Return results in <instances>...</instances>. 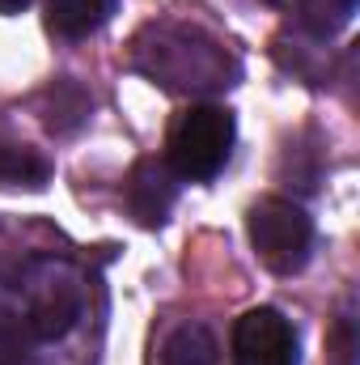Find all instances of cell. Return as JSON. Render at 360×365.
Here are the masks:
<instances>
[{
  "label": "cell",
  "instance_id": "obj_14",
  "mask_svg": "<svg viewBox=\"0 0 360 365\" xmlns=\"http://www.w3.org/2000/svg\"><path fill=\"white\" fill-rule=\"evenodd\" d=\"M26 4H30V0H0V13H4V17H9V13H21V9H26Z\"/></svg>",
  "mask_w": 360,
  "mask_h": 365
},
{
  "label": "cell",
  "instance_id": "obj_10",
  "mask_svg": "<svg viewBox=\"0 0 360 365\" xmlns=\"http://www.w3.org/2000/svg\"><path fill=\"white\" fill-rule=\"evenodd\" d=\"M0 182L38 191L51 182V162L30 145H0Z\"/></svg>",
  "mask_w": 360,
  "mask_h": 365
},
{
  "label": "cell",
  "instance_id": "obj_11",
  "mask_svg": "<svg viewBox=\"0 0 360 365\" xmlns=\"http://www.w3.org/2000/svg\"><path fill=\"white\" fill-rule=\"evenodd\" d=\"M301 9V26L314 34V38H335L348 21H352V13H356V0H301L297 4Z\"/></svg>",
  "mask_w": 360,
  "mask_h": 365
},
{
  "label": "cell",
  "instance_id": "obj_13",
  "mask_svg": "<svg viewBox=\"0 0 360 365\" xmlns=\"http://www.w3.org/2000/svg\"><path fill=\"white\" fill-rule=\"evenodd\" d=\"M331 353H335V361H339V365H356V340H352V319H348V314L335 323Z\"/></svg>",
  "mask_w": 360,
  "mask_h": 365
},
{
  "label": "cell",
  "instance_id": "obj_6",
  "mask_svg": "<svg viewBox=\"0 0 360 365\" xmlns=\"http://www.w3.org/2000/svg\"><path fill=\"white\" fill-rule=\"evenodd\" d=\"M123 200L140 225L157 230L170 221V208L179 200V175L166 166V158H140L123 182Z\"/></svg>",
  "mask_w": 360,
  "mask_h": 365
},
{
  "label": "cell",
  "instance_id": "obj_3",
  "mask_svg": "<svg viewBox=\"0 0 360 365\" xmlns=\"http://www.w3.org/2000/svg\"><path fill=\"white\" fill-rule=\"evenodd\" d=\"M250 242L259 251V259L271 272L292 276L305 268L309 247H314V221L305 217L301 204L268 195L250 208Z\"/></svg>",
  "mask_w": 360,
  "mask_h": 365
},
{
  "label": "cell",
  "instance_id": "obj_7",
  "mask_svg": "<svg viewBox=\"0 0 360 365\" xmlns=\"http://www.w3.org/2000/svg\"><path fill=\"white\" fill-rule=\"evenodd\" d=\"M90 93L81 90L73 77H60V81H51L43 98H38V115H43V123L55 132V136H68V132H77L85 119H90Z\"/></svg>",
  "mask_w": 360,
  "mask_h": 365
},
{
  "label": "cell",
  "instance_id": "obj_5",
  "mask_svg": "<svg viewBox=\"0 0 360 365\" xmlns=\"http://www.w3.org/2000/svg\"><path fill=\"white\" fill-rule=\"evenodd\" d=\"M81 302H85V297H81V284L64 272V268L51 272V276H43V280H34L30 306H26V327H30V336L43 340V344L64 340V336L77 327V319H81Z\"/></svg>",
  "mask_w": 360,
  "mask_h": 365
},
{
  "label": "cell",
  "instance_id": "obj_4",
  "mask_svg": "<svg viewBox=\"0 0 360 365\" xmlns=\"http://www.w3.org/2000/svg\"><path fill=\"white\" fill-rule=\"evenodd\" d=\"M233 365H297V327L271 306L246 310L233 323Z\"/></svg>",
  "mask_w": 360,
  "mask_h": 365
},
{
  "label": "cell",
  "instance_id": "obj_1",
  "mask_svg": "<svg viewBox=\"0 0 360 365\" xmlns=\"http://www.w3.org/2000/svg\"><path fill=\"white\" fill-rule=\"evenodd\" d=\"M132 68L174 93L229 90L238 77V60L216 38H208L203 30H191V26H174V21H162V26L153 21L136 34Z\"/></svg>",
  "mask_w": 360,
  "mask_h": 365
},
{
  "label": "cell",
  "instance_id": "obj_12",
  "mask_svg": "<svg viewBox=\"0 0 360 365\" xmlns=\"http://www.w3.org/2000/svg\"><path fill=\"white\" fill-rule=\"evenodd\" d=\"M34 344L26 319L0 306V365H34Z\"/></svg>",
  "mask_w": 360,
  "mask_h": 365
},
{
  "label": "cell",
  "instance_id": "obj_15",
  "mask_svg": "<svg viewBox=\"0 0 360 365\" xmlns=\"http://www.w3.org/2000/svg\"><path fill=\"white\" fill-rule=\"evenodd\" d=\"M263 4H271V9H297L301 0H263Z\"/></svg>",
  "mask_w": 360,
  "mask_h": 365
},
{
  "label": "cell",
  "instance_id": "obj_2",
  "mask_svg": "<svg viewBox=\"0 0 360 365\" xmlns=\"http://www.w3.org/2000/svg\"><path fill=\"white\" fill-rule=\"evenodd\" d=\"M233 115L225 106L212 102H195L186 106L179 119L170 123L166 136V166L186 182H208L216 179L233 153Z\"/></svg>",
  "mask_w": 360,
  "mask_h": 365
},
{
  "label": "cell",
  "instance_id": "obj_8",
  "mask_svg": "<svg viewBox=\"0 0 360 365\" xmlns=\"http://www.w3.org/2000/svg\"><path fill=\"white\" fill-rule=\"evenodd\" d=\"M115 13V0H47V26L60 38H90Z\"/></svg>",
  "mask_w": 360,
  "mask_h": 365
},
{
  "label": "cell",
  "instance_id": "obj_9",
  "mask_svg": "<svg viewBox=\"0 0 360 365\" xmlns=\"http://www.w3.org/2000/svg\"><path fill=\"white\" fill-rule=\"evenodd\" d=\"M216 357H221L216 336L203 323H182L162 344V365H216Z\"/></svg>",
  "mask_w": 360,
  "mask_h": 365
}]
</instances>
